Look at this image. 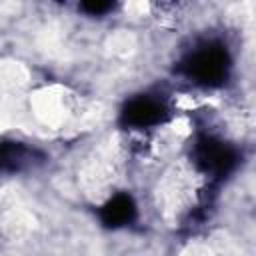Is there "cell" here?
<instances>
[{
	"label": "cell",
	"mask_w": 256,
	"mask_h": 256,
	"mask_svg": "<svg viewBox=\"0 0 256 256\" xmlns=\"http://www.w3.org/2000/svg\"><path fill=\"white\" fill-rule=\"evenodd\" d=\"M136 212H138V208L134 204V198L126 192L112 194L102 204V220H104V224H108L112 228L130 224L136 218Z\"/></svg>",
	"instance_id": "cell-3"
},
{
	"label": "cell",
	"mask_w": 256,
	"mask_h": 256,
	"mask_svg": "<svg viewBox=\"0 0 256 256\" xmlns=\"http://www.w3.org/2000/svg\"><path fill=\"white\" fill-rule=\"evenodd\" d=\"M80 10L86 12L88 16H104L110 10H114V4H110V2H84V4H80Z\"/></svg>",
	"instance_id": "cell-4"
},
{
	"label": "cell",
	"mask_w": 256,
	"mask_h": 256,
	"mask_svg": "<svg viewBox=\"0 0 256 256\" xmlns=\"http://www.w3.org/2000/svg\"><path fill=\"white\" fill-rule=\"evenodd\" d=\"M168 120V106L164 100L142 94L130 98L120 112V122L130 130H152Z\"/></svg>",
	"instance_id": "cell-2"
},
{
	"label": "cell",
	"mask_w": 256,
	"mask_h": 256,
	"mask_svg": "<svg viewBox=\"0 0 256 256\" xmlns=\"http://www.w3.org/2000/svg\"><path fill=\"white\" fill-rule=\"evenodd\" d=\"M184 74L206 88L220 86L230 70V58L222 44L218 42H206L194 48L182 62Z\"/></svg>",
	"instance_id": "cell-1"
}]
</instances>
